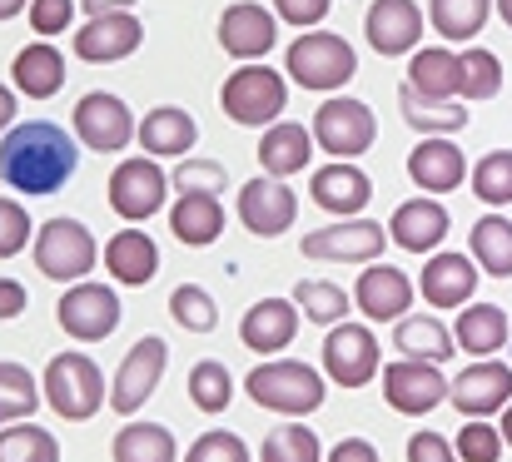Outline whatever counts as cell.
<instances>
[{"mask_svg": "<svg viewBox=\"0 0 512 462\" xmlns=\"http://www.w3.org/2000/svg\"><path fill=\"white\" fill-rule=\"evenodd\" d=\"M408 179L423 194H453L468 179V159L448 135H428V140H418V150L408 154Z\"/></svg>", "mask_w": 512, "mask_h": 462, "instance_id": "obj_23", "label": "cell"}, {"mask_svg": "<svg viewBox=\"0 0 512 462\" xmlns=\"http://www.w3.org/2000/svg\"><path fill=\"white\" fill-rule=\"evenodd\" d=\"M170 234L184 249H209L224 234V204H219V194H179L170 209Z\"/></svg>", "mask_w": 512, "mask_h": 462, "instance_id": "obj_28", "label": "cell"}, {"mask_svg": "<svg viewBox=\"0 0 512 462\" xmlns=\"http://www.w3.org/2000/svg\"><path fill=\"white\" fill-rule=\"evenodd\" d=\"M25 304H30L25 284H15V279H5V274H0V318H15V313H25Z\"/></svg>", "mask_w": 512, "mask_h": 462, "instance_id": "obj_54", "label": "cell"}, {"mask_svg": "<svg viewBox=\"0 0 512 462\" xmlns=\"http://www.w3.org/2000/svg\"><path fill=\"white\" fill-rule=\"evenodd\" d=\"M408 462H458V453L438 433H413L408 438Z\"/></svg>", "mask_w": 512, "mask_h": 462, "instance_id": "obj_52", "label": "cell"}, {"mask_svg": "<svg viewBox=\"0 0 512 462\" xmlns=\"http://www.w3.org/2000/svg\"><path fill=\"white\" fill-rule=\"evenodd\" d=\"M458 462H498L503 458V433L488 423V418H468L458 443H453Z\"/></svg>", "mask_w": 512, "mask_h": 462, "instance_id": "obj_46", "label": "cell"}, {"mask_svg": "<svg viewBox=\"0 0 512 462\" xmlns=\"http://www.w3.org/2000/svg\"><path fill=\"white\" fill-rule=\"evenodd\" d=\"M80 5H85L90 15H105V10H130L135 0H80Z\"/></svg>", "mask_w": 512, "mask_h": 462, "instance_id": "obj_56", "label": "cell"}, {"mask_svg": "<svg viewBox=\"0 0 512 462\" xmlns=\"http://www.w3.org/2000/svg\"><path fill=\"white\" fill-rule=\"evenodd\" d=\"M448 403H453L458 413H468V418H488V413L508 408L512 403V368L498 363V358L468 363V368L448 383Z\"/></svg>", "mask_w": 512, "mask_h": 462, "instance_id": "obj_17", "label": "cell"}, {"mask_svg": "<svg viewBox=\"0 0 512 462\" xmlns=\"http://www.w3.org/2000/svg\"><path fill=\"white\" fill-rule=\"evenodd\" d=\"M244 393L269 408V413H284V418H309L324 408V373L299 363V358H269L259 363L249 378H244Z\"/></svg>", "mask_w": 512, "mask_h": 462, "instance_id": "obj_2", "label": "cell"}, {"mask_svg": "<svg viewBox=\"0 0 512 462\" xmlns=\"http://www.w3.org/2000/svg\"><path fill=\"white\" fill-rule=\"evenodd\" d=\"M40 403H45V398H40V383H35V373H30L25 363H10V358H0V428H5V423H20V418H30Z\"/></svg>", "mask_w": 512, "mask_h": 462, "instance_id": "obj_39", "label": "cell"}, {"mask_svg": "<svg viewBox=\"0 0 512 462\" xmlns=\"http://www.w3.org/2000/svg\"><path fill=\"white\" fill-rule=\"evenodd\" d=\"M393 348L403 358H423V363H448L453 358V328H443V318L433 313H403L393 328Z\"/></svg>", "mask_w": 512, "mask_h": 462, "instance_id": "obj_31", "label": "cell"}, {"mask_svg": "<svg viewBox=\"0 0 512 462\" xmlns=\"http://www.w3.org/2000/svg\"><path fill=\"white\" fill-rule=\"evenodd\" d=\"M324 462H383V458H378V448H373L368 438H343Z\"/></svg>", "mask_w": 512, "mask_h": 462, "instance_id": "obj_53", "label": "cell"}, {"mask_svg": "<svg viewBox=\"0 0 512 462\" xmlns=\"http://www.w3.org/2000/svg\"><path fill=\"white\" fill-rule=\"evenodd\" d=\"M120 294L110 284H95V279H80L60 294L55 304V323L75 338V343H100L120 328Z\"/></svg>", "mask_w": 512, "mask_h": 462, "instance_id": "obj_8", "label": "cell"}, {"mask_svg": "<svg viewBox=\"0 0 512 462\" xmlns=\"http://www.w3.org/2000/svg\"><path fill=\"white\" fill-rule=\"evenodd\" d=\"M274 40H279V20L259 0H234L219 15V45H224V55H234L244 65L249 60H264L274 50Z\"/></svg>", "mask_w": 512, "mask_h": 462, "instance_id": "obj_18", "label": "cell"}, {"mask_svg": "<svg viewBox=\"0 0 512 462\" xmlns=\"http://www.w3.org/2000/svg\"><path fill=\"white\" fill-rule=\"evenodd\" d=\"M145 40V25L135 10H105V15H90L80 30H75V55L90 60V65H115L125 55H135Z\"/></svg>", "mask_w": 512, "mask_h": 462, "instance_id": "obj_16", "label": "cell"}, {"mask_svg": "<svg viewBox=\"0 0 512 462\" xmlns=\"http://www.w3.org/2000/svg\"><path fill=\"white\" fill-rule=\"evenodd\" d=\"M398 110H403V120L428 140V135H458V130H468V110H463V100H423L418 90H398Z\"/></svg>", "mask_w": 512, "mask_h": 462, "instance_id": "obj_35", "label": "cell"}, {"mask_svg": "<svg viewBox=\"0 0 512 462\" xmlns=\"http://www.w3.org/2000/svg\"><path fill=\"white\" fill-rule=\"evenodd\" d=\"M259 462H324L319 433H309L304 423H284V428H274V433L264 438Z\"/></svg>", "mask_w": 512, "mask_h": 462, "instance_id": "obj_44", "label": "cell"}, {"mask_svg": "<svg viewBox=\"0 0 512 462\" xmlns=\"http://www.w3.org/2000/svg\"><path fill=\"white\" fill-rule=\"evenodd\" d=\"M170 318L184 328V333H214V323H219V308L209 299V289H199V284H179L170 294Z\"/></svg>", "mask_w": 512, "mask_h": 462, "instance_id": "obj_45", "label": "cell"}, {"mask_svg": "<svg viewBox=\"0 0 512 462\" xmlns=\"http://www.w3.org/2000/svg\"><path fill=\"white\" fill-rule=\"evenodd\" d=\"M299 219V199L284 179H269V174H254L244 189H239V224L259 239H279L289 234Z\"/></svg>", "mask_w": 512, "mask_h": 462, "instance_id": "obj_15", "label": "cell"}, {"mask_svg": "<svg viewBox=\"0 0 512 462\" xmlns=\"http://www.w3.org/2000/svg\"><path fill=\"white\" fill-rule=\"evenodd\" d=\"M413 304V279L393 264H368L353 284V308L368 318V323H398L403 313Z\"/></svg>", "mask_w": 512, "mask_h": 462, "instance_id": "obj_19", "label": "cell"}, {"mask_svg": "<svg viewBox=\"0 0 512 462\" xmlns=\"http://www.w3.org/2000/svg\"><path fill=\"white\" fill-rule=\"evenodd\" d=\"M363 35L378 55H413L423 40V10L418 0H373L363 15Z\"/></svg>", "mask_w": 512, "mask_h": 462, "instance_id": "obj_20", "label": "cell"}, {"mask_svg": "<svg viewBox=\"0 0 512 462\" xmlns=\"http://www.w3.org/2000/svg\"><path fill=\"white\" fill-rule=\"evenodd\" d=\"M110 458L115 462H174V433L165 423H125L110 443Z\"/></svg>", "mask_w": 512, "mask_h": 462, "instance_id": "obj_36", "label": "cell"}, {"mask_svg": "<svg viewBox=\"0 0 512 462\" xmlns=\"http://www.w3.org/2000/svg\"><path fill=\"white\" fill-rule=\"evenodd\" d=\"M184 462H249V448L234 433H199Z\"/></svg>", "mask_w": 512, "mask_h": 462, "instance_id": "obj_48", "label": "cell"}, {"mask_svg": "<svg viewBox=\"0 0 512 462\" xmlns=\"http://www.w3.org/2000/svg\"><path fill=\"white\" fill-rule=\"evenodd\" d=\"M10 75H15V90H20L25 100H50V95L65 85V55H60L50 40H35V45H25V50L15 55Z\"/></svg>", "mask_w": 512, "mask_h": 462, "instance_id": "obj_30", "label": "cell"}, {"mask_svg": "<svg viewBox=\"0 0 512 462\" xmlns=\"http://www.w3.org/2000/svg\"><path fill=\"white\" fill-rule=\"evenodd\" d=\"M383 398L393 413H408V418H423L433 413L438 403H448V378L438 363H423V358H398L383 368Z\"/></svg>", "mask_w": 512, "mask_h": 462, "instance_id": "obj_13", "label": "cell"}, {"mask_svg": "<svg viewBox=\"0 0 512 462\" xmlns=\"http://www.w3.org/2000/svg\"><path fill=\"white\" fill-rule=\"evenodd\" d=\"M314 145L334 159H353V154H368V145L378 140V120L363 100H348V95H329L309 125Z\"/></svg>", "mask_w": 512, "mask_h": 462, "instance_id": "obj_9", "label": "cell"}, {"mask_svg": "<svg viewBox=\"0 0 512 462\" xmlns=\"http://www.w3.org/2000/svg\"><path fill=\"white\" fill-rule=\"evenodd\" d=\"M219 105H224V115H229L234 125L269 130V125L284 115V105H289V80H284L279 70L249 60V65H239V70L224 80Z\"/></svg>", "mask_w": 512, "mask_h": 462, "instance_id": "obj_4", "label": "cell"}, {"mask_svg": "<svg viewBox=\"0 0 512 462\" xmlns=\"http://www.w3.org/2000/svg\"><path fill=\"white\" fill-rule=\"evenodd\" d=\"M70 120H75V145H85V150H95V154H120V150H130V140H135V115L110 90H90L75 105Z\"/></svg>", "mask_w": 512, "mask_h": 462, "instance_id": "obj_11", "label": "cell"}, {"mask_svg": "<svg viewBox=\"0 0 512 462\" xmlns=\"http://www.w3.org/2000/svg\"><path fill=\"white\" fill-rule=\"evenodd\" d=\"M135 140H140V150L150 154V159H184V154L194 150V140H199V125H194L189 110L160 105V110H150L135 125Z\"/></svg>", "mask_w": 512, "mask_h": 462, "instance_id": "obj_26", "label": "cell"}, {"mask_svg": "<svg viewBox=\"0 0 512 462\" xmlns=\"http://www.w3.org/2000/svg\"><path fill=\"white\" fill-rule=\"evenodd\" d=\"M189 403L199 413H224L234 403V378H229V368L219 358H199L189 368Z\"/></svg>", "mask_w": 512, "mask_h": 462, "instance_id": "obj_42", "label": "cell"}, {"mask_svg": "<svg viewBox=\"0 0 512 462\" xmlns=\"http://www.w3.org/2000/svg\"><path fill=\"white\" fill-rule=\"evenodd\" d=\"M294 333H299V308H294V299H259L239 318V338L254 353H284L294 343Z\"/></svg>", "mask_w": 512, "mask_h": 462, "instance_id": "obj_25", "label": "cell"}, {"mask_svg": "<svg viewBox=\"0 0 512 462\" xmlns=\"http://www.w3.org/2000/svg\"><path fill=\"white\" fill-rule=\"evenodd\" d=\"M30 239V214L20 199H5L0 194V259H15Z\"/></svg>", "mask_w": 512, "mask_h": 462, "instance_id": "obj_49", "label": "cell"}, {"mask_svg": "<svg viewBox=\"0 0 512 462\" xmlns=\"http://www.w3.org/2000/svg\"><path fill=\"white\" fill-rule=\"evenodd\" d=\"M498 433H503V443H508V448H512V403H508V408H503V428H498Z\"/></svg>", "mask_w": 512, "mask_h": 462, "instance_id": "obj_58", "label": "cell"}, {"mask_svg": "<svg viewBox=\"0 0 512 462\" xmlns=\"http://www.w3.org/2000/svg\"><path fill=\"white\" fill-rule=\"evenodd\" d=\"M468 179H473V194H478L483 204L508 209L512 204V150H488L468 169Z\"/></svg>", "mask_w": 512, "mask_h": 462, "instance_id": "obj_43", "label": "cell"}, {"mask_svg": "<svg viewBox=\"0 0 512 462\" xmlns=\"http://www.w3.org/2000/svg\"><path fill=\"white\" fill-rule=\"evenodd\" d=\"M503 90V65H498V55L493 50H483V45H468L463 55H458V100L468 105V100H493Z\"/></svg>", "mask_w": 512, "mask_h": 462, "instance_id": "obj_38", "label": "cell"}, {"mask_svg": "<svg viewBox=\"0 0 512 462\" xmlns=\"http://www.w3.org/2000/svg\"><path fill=\"white\" fill-rule=\"evenodd\" d=\"M80 169V145L55 120H25L0 135V179L15 194H55Z\"/></svg>", "mask_w": 512, "mask_h": 462, "instance_id": "obj_1", "label": "cell"}, {"mask_svg": "<svg viewBox=\"0 0 512 462\" xmlns=\"http://www.w3.org/2000/svg\"><path fill=\"white\" fill-rule=\"evenodd\" d=\"M478 264L468 259V254H428V264H423V299L433 308H463L473 299V289H478Z\"/></svg>", "mask_w": 512, "mask_h": 462, "instance_id": "obj_24", "label": "cell"}, {"mask_svg": "<svg viewBox=\"0 0 512 462\" xmlns=\"http://www.w3.org/2000/svg\"><path fill=\"white\" fill-rule=\"evenodd\" d=\"M309 194L319 209L339 214V219H358L363 204L373 199V179L353 164V159H334V164H319L309 174Z\"/></svg>", "mask_w": 512, "mask_h": 462, "instance_id": "obj_21", "label": "cell"}, {"mask_svg": "<svg viewBox=\"0 0 512 462\" xmlns=\"http://www.w3.org/2000/svg\"><path fill=\"white\" fill-rule=\"evenodd\" d=\"M314 159V135L294 120H274L259 140V164L269 179H289V174H304V164Z\"/></svg>", "mask_w": 512, "mask_h": 462, "instance_id": "obj_29", "label": "cell"}, {"mask_svg": "<svg viewBox=\"0 0 512 462\" xmlns=\"http://www.w3.org/2000/svg\"><path fill=\"white\" fill-rule=\"evenodd\" d=\"M170 199V174L160 169V159L150 154H130L115 164L110 174V209L130 224H145L150 214H160Z\"/></svg>", "mask_w": 512, "mask_h": 462, "instance_id": "obj_7", "label": "cell"}, {"mask_svg": "<svg viewBox=\"0 0 512 462\" xmlns=\"http://www.w3.org/2000/svg\"><path fill=\"white\" fill-rule=\"evenodd\" d=\"M0 462H60V443L40 423L20 418L0 428Z\"/></svg>", "mask_w": 512, "mask_h": 462, "instance_id": "obj_40", "label": "cell"}, {"mask_svg": "<svg viewBox=\"0 0 512 462\" xmlns=\"http://www.w3.org/2000/svg\"><path fill=\"white\" fill-rule=\"evenodd\" d=\"M170 184L179 194H224V164L214 159H179V169L170 174Z\"/></svg>", "mask_w": 512, "mask_h": 462, "instance_id": "obj_47", "label": "cell"}, {"mask_svg": "<svg viewBox=\"0 0 512 462\" xmlns=\"http://www.w3.org/2000/svg\"><path fill=\"white\" fill-rule=\"evenodd\" d=\"M498 5V15H503V25H512V0H493Z\"/></svg>", "mask_w": 512, "mask_h": 462, "instance_id": "obj_59", "label": "cell"}, {"mask_svg": "<svg viewBox=\"0 0 512 462\" xmlns=\"http://www.w3.org/2000/svg\"><path fill=\"white\" fill-rule=\"evenodd\" d=\"M324 373L339 383V388H363L373 383L378 373V338L368 323H334L329 338H324Z\"/></svg>", "mask_w": 512, "mask_h": 462, "instance_id": "obj_14", "label": "cell"}, {"mask_svg": "<svg viewBox=\"0 0 512 462\" xmlns=\"http://www.w3.org/2000/svg\"><path fill=\"white\" fill-rule=\"evenodd\" d=\"M105 269L130 284V289H145L155 274H160V244L145 234V229H120L110 244H105Z\"/></svg>", "mask_w": 512, "mask_h": 462, "instance_id": "obj_27", "label": "cell"}, {"mask_svg": "<svg viewBox=\"0 0 512 462\" xmlns=\"http://www.w3.org/2000/svg\"><path fill=\"white\" fill-rule=\"evenodd\" d=\"M448 224L453 219H448V209L438 199H408V204L393 209L388 239L398 249H408V254H438V244L448 239Z\"/></svg>", "mask_w": 512, "mask_h": 462, "instance_id": "obj_22", "label": "cell"}, {"mask_svg": "<svg viewBox=\"0 0 512 462\" xmlns=\"http://www.w3.org/2000/svg\"><path fill=\"white\" fill-rule=\"evenodd\" d=\"M15 125V90L10 85H0V135Z\"/></svg>", "mask_w": 512, "mask_h": 462, "instance_id": "obj_55", "label": "cell"}, {"mask_svg": "<svg viewBox=\"0 0 512 462\" xmlns=\"http://www.w3.org/2000/svg\"><path fill=\"white\" fill-rule=\"evenodd\" d=\"M40 398L65 418V423H85L100 413L105 403V373L85 358V353H55L45 378H40Z\"/></svg>", "mask_w": 512, "mask_h": 462, "instance_id": "obj_5", "label": "cell"}, {"mask_svg": "<svg viewBox=\"0 0 512 462\" xmlns=\"http://www.w3.org/2000/svg\"><path fill=\"white\" fill-rule=\"evenodd\" d=\"M388 244V229L373 219H339L329 229L304 234V259L314 264H373Z\"/></svg>", "mask_w": 512, "mask_h": 462, "instance_id": "obj_12", "label": "cell"}, {"mask_svg": "<svg viewBox=\"0 0 512 462\" xmlns=\"http://www.w3.org/2000/svg\"><path fill=\"white\" fill-rule=\"evenodd\" d=\"M294 308H299L309 323L334 328V323H343V313L353 308V294H343L339 284H329V279H299V289H294Z\"/></svg>", "mask_w": 512, "mask_h": 462, "instance_id": "obj_41", "label": "cell"}, {"mask_svg": "<svg viewBox=\"0 0 512 462\" xmlns=\"http://www.w3.org/2000/svg\"><path fill=\"white\" fill-rule=\"evenodd\" d=\"M493 15V0H428V25L443 40H473Z\"/></svg>", "mask_w": 512, "mask_h": 462, "instance_id": "obj_37", "label": "cell"}, {"mask_svg": "<svg viewBox=\"0 0 512 462\" xmlns=\"http://www.w3.org/2000/svg\"><path fill=\"white\" fill-rule=\"evenodd\" d=\"M25 15L35 35H65L75 25V0H30Z\"/></svg>", "mask_w": 512, "mask_h": 462, "instance_id": "obj_50", "label": "cell"}, {"mask_svg": "<svg viewBox=\"0 0 512 462\" xmlns=\"http://www.w3.org/2000/svg\"><path fill=\"white\" fill-rule=\"evenodd\" d=\"M334 0H274V20H289L299 30H314L324 15H329Z\"/></svg>", "mask_w": 512, "mask_h": 462, "instance_id": "obj_51", "label": "cell"}, {"mask_svg": "<svg viewBox=\"0 0 512 462\" xmlns=\"http://www.w3.org/2000/svg\"><path fill=\"white\" fill-rule=\"evenodd\" d=\"M408 90H418L423 100H458V50H448V45L413 50Z\"/></svg>", "mask_w": 512, "mask_h": 462, "instance_id": "obj_32", "label": "cell"}, {"mask_svg": "<svg viewBox=\"0 0 512 462\" xmlns=\"http://www.w3.org/2000/svg\"><path fill=\"white\" fill-rule=\"evenodd\" d=\"M453 343L473 358H488V353H503L508 343V313L498 304H468L453 323Z\"/></svg>", "mask_w": 512, "mask_h": 462, "instance_id": "obj_33", "label": "cell"}, {"mask_svg": "<svg viewBox=\"0 0 512 462\" xmlns=\"http://www.w3.org/2000/svg\"><path fill=\"white\" fill-rule=\"evenodd\" d=\"M30 0H0V20H10V15H20Z\"/></svg>", "mask_w": 512, "mask_h": 462, "instance_id": "obj_57", "label": "cell"}, {"mask_svg": "<svg viewBox=\"0 0 512 462\" xmlns=\"http://www.w3.org/2000/svg\"><path fill=\"white\" fill-rule=\"evenodd\" d=\"M284 75L294 80V85H304V90H319V95H329V90H343L353 75H358V55H353V45L334 35V30H304L294 45H289V55H284Z\"/></svg>", "mask_w": 512, "mask_h": 462, "instance_id": "obj_3", "label": "cell"}, {"mask_svg": "<svg viewBox=\"0 0 512 462\" xmlns=\"http://www.w3.org/2000/svg\"><path fill=\"white\" fill-rule=\"evenodd\" d=\"M165 363H170V343L160 333H145L140 343H130V353L120 358L115 368V383H110V408L115 413H140L145 398H155L160 378H165Z\"/></svg>", "mask_w": 512, "mask_h": 462, "instance_id": "obj_10", "label": "cell"}, {"mask_svg": "<svg viewBox=\"0 0 512 462\" xmlns=\"http://www.w3.org/2000/svg\"><path fill=\"white\" fill-rule=\"evenodd\" d=\"M30 254H35V269H40L45 279H55V284H80V279L95 269V259H100L95 234H90L80 219H65V214H55V219L40 224Z\"/></svg>", "mask_w": 512, "mask_h": 462, "instance_id": "obj_6", "label": "cell"}, {"mask_svg": "<svg viewBox=\"0 0 512 462\" xmlns=\"http://www.w3.org/2000/svg\"><path fill=\"white\" fill-rule=\"evenodd\" d=\"M468 259L488 274V279H512V219L503 214H483L468 234Z\"/></svg>", "mask_w": 512, "mask_h": 462, "instance_id": "obj_34", "label": "cell"}]
</instances>
